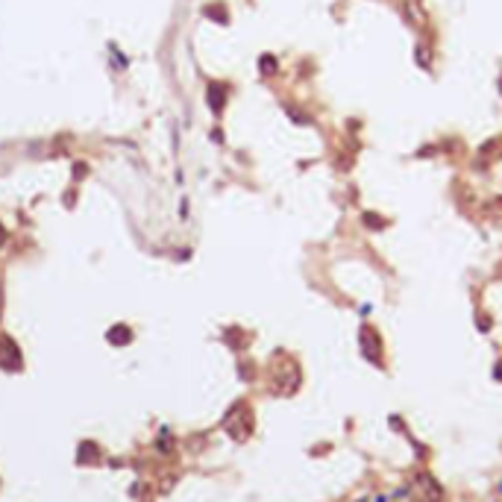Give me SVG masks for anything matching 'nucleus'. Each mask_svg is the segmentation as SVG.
I'll return each mask as SVG.
<instances>
[{"label":"nucleus","instance_id":"f257e3e1","mask_svg":"<svg viewBox=\"0 0 502 502\" xmlns=\"http://www.w3.org/2000/svg\"><path fill=\"white\" fill-rule=\"evenodd\" d=\"M300 388V367L291 362V358H282V362L274 364V391L288 397Z\"/></svg>","mask_w":502,"mask_h":502},{"label":"nucleus","instance_id":"f03ea898","mask_svg":"<svg viewBox=\"0 0 502 502\" xmlns=\"http://www.w3.org/2000/svg\"><path fill=\"white\" fill-rule=\"evenodd\" d=\"M411 494L418 502H443V487L438 485L432 473H423V470L411 476Z\"/></svg>","mask_w":502,"mask_h":502},{"label":"nucleus","instance_id":"7ed1b4c3","mask_svg":"<svg viewBox=\"0 0 502 502\" xmlns=\"http://www.w3.org/2000/svg\"><path fill=\"white\" fill-rule=\"evenodd\" d=\"M223 426H226V432L232 435L235 441H247V438H250V432H253V414H250V408L244 406V403L232 406V411L226 414Z\"/></svg>","mask_w":502,"mask_h":502},{"label":"nucleus","instance_id":"20e7f679","mask_svg":"<svg viewBox=\"0 0 502 502\" xmlns=\"http://www.w3.org/2000/svg\"><path fill=\"white\" fill-rule=\"evenodd\" d=\"M0 367L21 370V350L9 335H0Z\"/></svg>","mask_w":502,"mask_h":502},{"label":"nucleus","instance_id":"39448f33","mask_svg":"<svg viewBox=\"0 0 502 502\" xmlns=\"http://www.w3.org/2000/svg\"><path fill=\"white\" fill-rule=\"evenodd\" d=\"M362 353H364L367 362L382 364V341H379V335L373 332L370 326H364V329H362Z\"/></svg>","mask_w":502,"mask_h":502},{"label":"nucleus","instance_id":"423d86ee","mask_svg":"<svg viewBox=\"0 0 502 502\" xmlns=\"http://www.w3.org/2000/svg\"><path fill=\"white\" fill-rule=\"evenodd\" d=\"M206 100H209V109H212L214 115H221L223 106H226V89H223L221 82H212L209 91H206Z\"/></svg>","mask_w":502,"mask_h":502},{"label":"nucleus","instance_id":"0eeeda50","mask_svg":"<svg viewBox=\"0 0 502 502\" xmlns=\"http://www.w3.org/2000/svg\"><path fill=\"white\" fill-rule=\"evenodd\" d=\"M106 338H109V344H115V347H126V344L133 341V329L130 326H112L109 332H106Z\"/></svg>","mask_w":502,"mask_h":502},{"label":"nucleus","instance_id":"6e6552de","mask_svg":"<svg viewBox=\"0 0 502 502\" xmlns=\"http://www.w3.org/2000/svg\"><path fill=\"white\" fill-rule=\"evenodd\" d=\"M362 221H364L367 229H385V226H388V221H385L382 214H376V212H364Z\"/></svg>","mask_w":502,"mask_h":502},{"label":"nucleus","instance_id":"1a4fd4ad","mask_svg":"<svg viewBox=\"0 0 502 502\" xmlns=\"http://www.w3.org/2000/svg\"><path fill=\"white\" fill-rule=\"evenodd\" d=\"M206 18H212V21H218V24H226V21H229V15H226V9H223L221 3H214V6H206Z\"/></svg>","mask_w":502,"mask_h":502},{"label":"nucleus","instance_id":"9d476101","mask_svg":"<svg viewBox=\"0 0 502 502\" xmlns=\"http://www.w3.org/2000/svg\"><path fill=\"white\" fill-rule=\"evenodd\" d=\"M259 71L265 77H270V74H276V56H270V53H265L262 59H259Z\"/></svg>","mask_w":502,"mask_h":502},{"label":"nucleus","instance_id":"9b49d317","mask_svg":"<svg viewBox=\"0 0 502 502\" xmlns=\"http://www.w3.org/2000/svg\"><path fill=\"white\" fill-rule=\"evenodd\" d=\"M97 462V447H91V443H82L80 447V464H91Z\"/></svg>","mask_w":502,"mask_h":502},{"label":"nucleus","instance_id":"f8f14e48","mask_svg":"<svg viewBox=\"0 0 502 502\" xmlns=\"http://www.w3.org/2000/svg\"><path fill=\"white\" fill-rule=\"evenodd\" d=\"M414 56H418V65H420V68H429V62H432V59H429V47H426V45L414 47Z\"/></svg>","mask_w":502,"mask_h":502},{"label":"nucleus","instance_id":"ddd939ff","mask_svg":"<svg viewBox=\"0 0 502 502\" xmlns=\"http://www.w3.org/2000/svg\"><path fill=\"white\" fill-rule=\"evenodd\" d=\"M288 115H291V121L303 124V126H306V124H311V118H309V115H303V112H300V109H294V106H288Z\"/></svg>","mask_w":502,"mask_h":502},{"label":"nucleus","instance_id":"4468645a","mask_svg":"<svg viewBox=\"0 0 502 502\" xmlns=\"http://www.w3.org/2000/svg\"><path fill=\"white\" fill-rule=\"evenodd\" d=\"M6 244V229H3V223H0V247Z\"/></svg>","mask_w":502,"mask_h":502},{"label":"nucleus","instance_id":"2eb2a0df","mask_svg":"<svg viewBox=\"0 0 502 502\" xmlns=\"http://www.w3.org/2000/svg\"><path fill=\"white\" fill-rule=\"evenodd\" d=\"M355 502H367V499H355Z\"/></svg>","mask_w":502,"mask_h":502}]
</instances>
